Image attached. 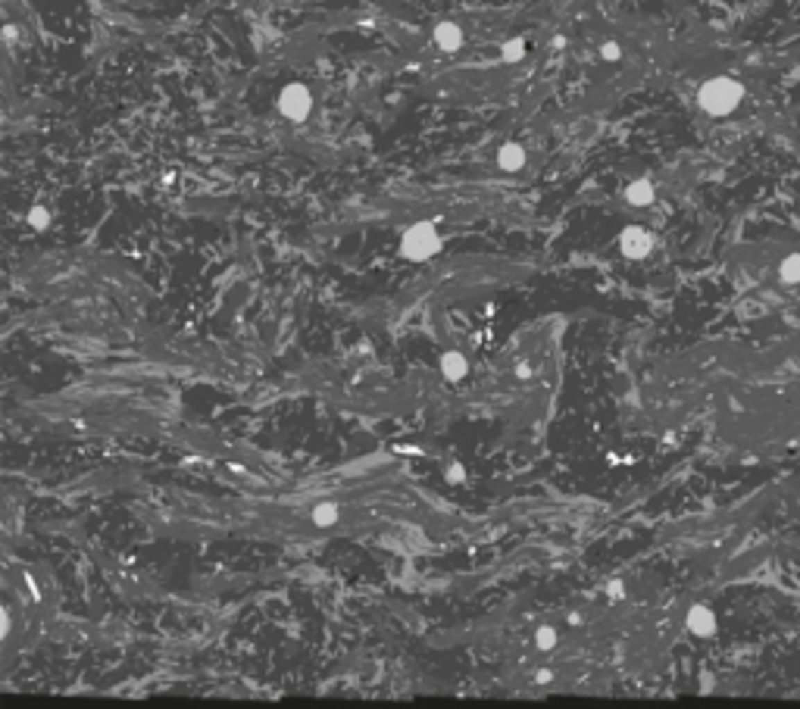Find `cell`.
Instances as JSON below:
<instances>
[{
  "label": "cell",
  "instance_id": "7",
  "mask_svg": "<svg viewBox=\"0 0 800 709\" xmlns=\"http://www.w3.org/2000/svg\"><path fill=\"white\" fill-rule=\"evenodd\" d=\"M441 375L448 378V382H463V378L469 375L466 357H463V353H457V350H448V353L441 357Z\"/></svg>",
  "mask_w": 800,
  "mask_h": 709
},
{
  "label": "cell",
  "instance_id": "19",
  "mask_svg": "<svg viewBox=\"0 0 800 709\" xmlns=\"http://www.w3.org/2000/svg\"><path fill=\"white\" fill-rule=\"evenodd\" d=\"M622 590H625L622 581H613V584H610V597H622Z\"/></svg>",
  "mask_w": 800,
  "mask_h": 709
},
{
  "label": "cell",
  "instance_id": "11",
  "mask_svg": "<svg viewBox=\"0 0 800 709\" xmlns=\"http://www.w3.org/2000/svg\"><path fill=\"white\" fill-rule=\"evenodd\" d=\"M778 275L785 284H800V253H788L778 266Z\"/></svg>",
  "mask_w": 800,
  "mask_h": 709
},
{
  "label": "cell",
  "instance_id": "15",
  "mask_svg": "<svg viewBox=\"0 0 800 709\" xmlns=\"http://www.w3.org/2000/svg\"><path fill=\"white\" fill-rule=\"evenodd\" d=\"M448 481H450V484L466 481V469H463L460 463H450V465H448Z\"/></svg>",
  "mask_w": 800,
  "mask_h": 709
},
{
  "label": "cell",
  "instance_id": "6",
  "mask_svg": "<svg viewBox=\"0 0 800 709\" xmlns=\"http://www.w3.org/2000/svg\"><path fill=\"white\" fill-rule=\"evenodd\" d=\"M435 44L441 47L444 53H457L463 47V28L454 26V22H441V26H435Z\"/></svg>",
  "mask_w": 800,
  "mask_h": 709
},
{
  "label": "cell",
  "instance_id": "2",
  "mask_svg": "<svg viewBox=\"0 0 800 709\" xmlns=\"http://www.w3.org/2000/svg\"><path fill=\"white\" fill-rule=\"evenodd\" d=\"M441 253V234L432 222H413L404 234H400V257L410 263H425V259Z\"/></svg>",
  "mask_w": 800,
  "mask_h": 709
},
{
  "label": "cell",
  "instance_id": "20",
  "mask_svg": "<svg viewBox=\"0 0 800 709\" xmlns=\"http://www.w3.org/2000/svg\"><path fill=\"white\" fill-rule=\"evenodd\" d=\"M3 38L13 41V38H16V28H13V26H7V28H3Z\"/></svg>",
  "mask_w": 800,
  "mask_h": 709
},
{
  "label": "cell",
  "instance_id": "21",
  "mask_svg": "<svg viewBox=\"0 0 800 709\" xmlns=\"http://www.w3.org/2000/svg\"><path fill=\"white\" fill-rule=\"evenodd\" d=\"M516 372H519V378H529V375H531V369H529V366H519Z\"/></svg>",
  "mask_w": 800,
  "mask_h": 709
},
{
  "label": "cell",
  "instance_id": "1",
  "mask_svg": "<svg viewBox=\"0 0 800 709\" xmlns=\"http://www.w3.org/2000/svg\"><path fill=\"white\" fill-rule=\"evenodd\" d=\"M744 101V85L735 82L729 76H719V78H710V82L700 85L697 91V103L704 113L710 116H729L738 110V103Z\"/></svg>",
  "mask_w": 800,
  "mask_h": 709
},
{
  "label": "cell",
  "instance_id": "16",
  "mask_svg": "<svg viewBox=\"0 0 800 709\" xmlns=\"http://www.w3.org/2000/svg\"><path fill=\"white\" fill-rule=\"evenodd\" d=\"M600 57H604V60H610V63H613V60H619V57H622V51H619V44H616V41H606V44L600 47Z\"/></svg>",
  "mask_w": 800,
  "mask_h": 709
},
{
  "label": "cell",
  "instance_id": "3",
  "mask_svg": "<svg viewBox=\"0 0 800 709\" xmlns=\"http://www.w3.org/2000/svg\"><path fill=\"white\" fill-rule=\"evenodd\" d=\"M278 113L291 122H303L309 113H313V94H309L307 85L300 82H291L282 88L278 94Z\"/></svg>",
  "mask_w": 800,
  "mask_h": 709
},
{
  "label": "cell",
  "instance_id": "10",
  "mask_svg": "<svg viewBox=\"0 0 800 709\" xmlns=\"http://www.w3.org/2000/svg\"><path fill=\"white\" fill-rule=\"evenodd\" d=\"M338 515H341L338 503L322 500V503H316V506H313V525H319V528H332L334 522H338Z\"/></svg>",
  "mask_w": 800,
  "mask_h": 709
},
{
  "label": "cell",
  "instance_id": "4",
  "mask_svg": "<svg viewBox=\"0 0 800 709\" xmlns=\"http://www.w3.org/2000/svg\"><path fill=\"white\" fill-rule=\"evenodd\" d=\"M650 247H654V238L641 225H629L619 234V250H622L625 259H644L650 253Z\"/></svg>",
  "mask_w": 800,
  "mask_h": 709
},
{
  "label": "cell",
  "instance_id": "14",
  "mask_svg": "<svg viewBox=\"0 0 800 709\" xmlns=\"http://www.w3.org/2000/svg\"><path fill=\"white\" fill-rule=\"evenodd\" d=\"M28 225H32V228H47V225H51V213H47L44 207H32V210H28Z\"/></svg>",
  "mask_w": 800,
  "mask_h": 709
},
{
  "label": "cell",
  "instance_id": "9",
  "mask_svg": "<svg viewBox=\"0 0 800 709\" xmlns=\"http://www.w3.org/2000/svg\"><path fill=\"white\" fill-rule=\"evenodd\" d=\"M497 166H500L504 172H519V169L525 166V147H522V144H513V141H510V144H504V147L497 151Z\"/></svg>",
  "mask_w": 800,
  "mask_h": 709
},
{
  "label": "cell",
  "instance_id": "17",
  "mask_svg": "<svg viewBox=\"0 0 800 709\" xmlns=\"http://www.w3.org/2000/svg\"><path fill=\"white\" fill-rule=\"evenodd\" d=\"M0 634H10V609H0Z\"/></svg>",
  "mask_w": 800,
  "mask_h": 709
},
{
  "label": "cell",
  "instance_id": "13",
  "mask_svg": "<svg viewBox=\"0 0 800 709\" xmlns=\"http://www.w3.org/2000/svg\"><path fill=\"white\" fill-rule=\"evenodd\" d=\"M535 647L541 653H550L556 647V628L554 625H538V631H535Z\"/></svg>",
  "mask_w": 800,
  "mask_h": 709
},
{
  "label": "cell",
  "instance_id": "5",
  "mask_svg": "<svg viewBox=\"0 0 800 709\" xmlns=\"http://www.w3.org/2000/svg\"><path fill=\"white\" fill-rule=\"evenodd\" d=\"M685 625H688V631L697 634V638H713L716 628H719V619H716V613H713L710 606L694 603V606L688 609V615H685Z\"/></svg>",
  "mask_w": 800,
  "mask_h": 709
},
{
  "label": "cell",
  "instance_id": "12",
  "mask_svg": "<svg viewBox=\"0 0 800 709\" xmlns=\"http://www.w3.org/2000/svg\"><path fill=\"white\" fill-rule=\"evenodd\" d=\"M500 60H504V63H519V60H525V38L504 41V47H500Z\"/></svg>",
  "mask_w": 800,
  "mask_h": 709
},
{
  "label": "cell",
  "instance_id": "18",
  "mask_svg": "<svg viewBox=\"0 0 800 709\" xmlns=\"http://www.w3.org/2000/svg\"><path fill=\"white\" fill-rule=\"evenodd\" d=\"M547 681H554V672H550V669H541V672H538V684H547Z\"/></svg>",
  "mask_w": 800,
  "mask_h": 709
},
{
  "label": "cell",
  "instance_id": "8",
  "mask_svg": "<svg viewBox=\"0 0 800 709\" xmlns=\"http://www.w3.org/2000/svg\"><path fill=\"white\" fill-rule=\"evenodd\" d=\"M656 197L654 185H650V178H635V182L625 188V200L631 203V207H650Z\"/></svg>",
  "mask_w": 800,
  "mask_h": 709
}]
</instances>
